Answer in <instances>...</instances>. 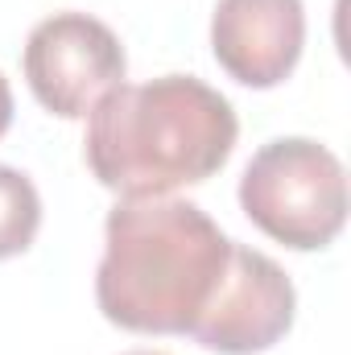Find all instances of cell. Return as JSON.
Masks as SVG:
<instances>
[{"mask_svg":"<svg viewBox=\"0 0 351 355\" xmlns=\"http://www.w3.org/2000/svg\"><path fill=\"white\" fill-rule=\"evenodd\" d=\"M25 79L33 99L62 116L79 120L108 95L124 83L128 58L120 37L91 12H54L29 29L25 42Z\"/></svg>","mask_w":351,"mask_h":355,"instance_id":"4","label":"cell"},{"mask_svg":"<svg viewBox=\"0 0 351 355\" xmlns=\"http://www.w3.org/2000/svg\"><path fill=\"white\" fill-rule=\"evenodd\" d=\"M8 124H12V91H8V79L0 75V137L8 132Z\"/></svg>","mask_w":351,"mask_h":355,"instance_id":"8","label":"cell"},{"mask_svg":"<svg viewBox=\"0 0 351 355\" xmlns=\"http://www.w3.org/2000/svg\"><path fill=\"white\" fill-rule=\"evenodd\" d=\"M306 46L302 0H219L211 17L215 62L244 87H277Z\"/></svg>","mask_w":351,"mask_h":355,"instance_id":"6","label":"cell"},{"mask_svg":"<svg viewBox=\"0 0 351 355\" xmlns=\"http://www.w3.org/2000/svg\"><path fill=\"white\" fill-rule=\"evenodd\" d=\"M42 227V198L37 186L21 170L0 166V261L21 257Z\"/></svg>","mask_w":351,"mask_h":355,"instance_id":"7","label":"cell"},{"mask_svg":"<svg viewBox=\"0 0 351 355\" xmlns=\"http://www.w3.org/2000/svg\"><path fill=\"white\" fill-rule=\"evenodd\" d=\"M232 240L190 198H120L103 223L95 302L132 335H190L211 306Z\"/></svg>","mask_w":351,"mask_h":355,"instance_id":"1","label":"cell"},{"mask_svg":"<svg viewBox=\"0 0 351 355\" xmlns=\"http://www.w3.org/2000/svg\"><path fill=\"white\" fill-rule=\"evenodd\" d=\"M240 207L268 240L285 248H327L348 223L343 162L310 137H277L244 166Z\"/></svg>","mask_w":351,"mask_h":355,"instance_id":"3","label":"cell"},{"mask_svg":"<svg viewBox=\"0 0 351 355\" xmlns=\"http://www.w3.org/2000/svg\"><path fill=\"white\" fill-rule=\"evenodd\" d=\"M240 137L228 95L194 75L120 83L87 112L91 174L120 198H157L223 170Z\"/></svg>","mask_w":351,"mask_h":355,"instance_id":"2","label":"cell"},{"mask_svg":"<svg viewBox=\"0 0 351 355\" xmlns=\"http://www.w3.org/2000/svg\"><path fill=\"white\" fill-rule=\"evenodd\" d=\"M298 293L285 268L248 244L232 240L228 272L203 310V318L190 327V339L219 355H257L285 339L293 327Z\"/></svg>","mask_w":351,"mask_h":355,"instance_id":"5","label":"cell"},{"mask_svg":"<svg viewBox=\"0 0 351 355\" xmlns=\"http://www.w3.org/2000/svg\"><path fill=\"white\" fill-rule=\"evenodd\" d=\"M124 355H166V352H124Z\"/></svg>","mask_w":351,"mask_h":355,"instance_id":"9","label":"cell"}]
</instances>
